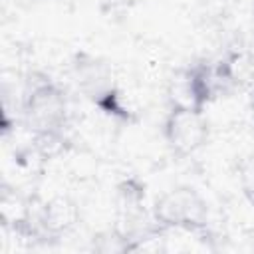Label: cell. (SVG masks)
<instances>
[{
  "label": "cell",
  "mask_w": 254,
  "mask_h": 254,
  "mask_svg": "<svg viewBox=\"0 0 254 254\" xmlns=\"http://www.w3.org/2000/svg\"><path fill=\"white\" fill-rule=\"evenodd\" d=\"M71 73L77 83V89L93 107H97L111 119L125 123L133 121V111L125 103L123 91L107 62L93 54L79 52L73 56Z\"/></svg>",
  "instance_id": "6da1fadb"
},
{
  "label": "cell",
  "mask_w": 254,
  "mask_h": 254,
  "mask_svg": "<svg viewBox=\"0 0 254 254\" xmlns=\"http://www.w3.org/2000/svg\"><path fill=\"white\" fill-rule=\"evenodd\" d=\"M151 218L157 230L202 232L208 224V204L192 187H173L161 192L151 208Z\"/></svg>",
  "instance_id": "7a4b0ae2"
},
{
  "label": "cell",
  "mask_w": 254,
  "mask_h": 254,
  "mask_svg": "<svg viewBox=\"0 0 254 254\" xmlns=\"http://www.w3.org/2000/svg\"><path fill=\"white\" fill-rule=\"evenodd\" d=\"M22 115L32 133L65 129L69 119L65 89L50 77L32 79L22 97Z\"/></svg>",
  "instance_id": "3957f363"
},
{
  "label": "cell",
  "mask_w": 254,
  "mask_h": 254,
  "mask_svg": "<svg viewBox=\"0 0 254 254\" xmlns=\"http://www.w3.org/2000/svg\"><path fill=\"white\" fill-rule=\"evenodd\" d=\"M210 127L202 109L171 103L163 119V139L177 157L196 155L208 141Z\"/></svg>",
  "instance_id": "277c9868"
},
{
  "label": "cell",
  "mask_w": 254,
  "mask_h": 254,
  "mask_svg": "<svg viewBox=\"0 0 254 254\" xmlns=\"http://www.w3.org/2000/svg\"><path fill=\"white\" fill-rule=\"evenodd\" d=\"M218 65L230 89H254V52L244 48L230 50Z\"/></svg>",
  "instance_id": "5b68a950"
},
{
  "label": "cell",
  "mask_w": 254,
  "mask_h": 254,
  "mask_svg": "<svg viewBox=\"0 0 254 254\" xmlns=\"http://www.w3.org/2000/svg\"><path fill=\"white\" fill-rule=\"evenodd\" d=\"M238 183H240V189L246 200L254 204V155L244 159L238 165Z\"/></svg>",
  "instance_id": "8992f818"
},
{
  "label": "cell",
  "mask_w": 254,
  "mask_h": 254,
  "mask_svg": "<svg viewBox=\"0 0 254 254\" xmlns=\"http://www.w3.org/2000/svg\"><path fill=\"white\" fill-rule=\"evenodd\" d=\"M250 115H252V123H254V89L250 91Z\"/></svg>",
  "instance_id": "52a82bcc"
}]
</instances>
